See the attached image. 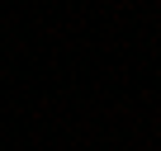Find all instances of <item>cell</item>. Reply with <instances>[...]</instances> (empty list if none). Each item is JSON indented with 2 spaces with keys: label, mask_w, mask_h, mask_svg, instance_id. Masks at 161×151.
<instances>
[]
</instances>
